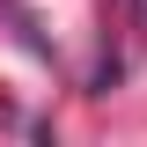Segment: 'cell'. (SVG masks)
I'll use <instances>...</instances> for the list:
<instances>
[{"mask_svg": "<svg viewBox=\"0 0 147 147\" xmlns=\"http://www.w3.org/2000/svg\"><path fill=\"white\" fill-rule=\"evenodd\" d=\"M132 15H147V0H132Z\"/></svg>", "mask_w": 147, "mask_h": 147, "instance_id": "2", "label": "cell"}, {"mask_svg": "<svg viewBox=\"0 0 147 147\" xmlns=\"http://www.w3.org/2000/svg\"><path fill=\"white\" fill-rule=\"evenodd\" d=\"M15 118H22V110H15V103H7V96H0V125H15Z\"/></svg>", "mask_w": 147, "mask_h": 147, "instance_id": "1", "label": "cell"}]
</instances>
